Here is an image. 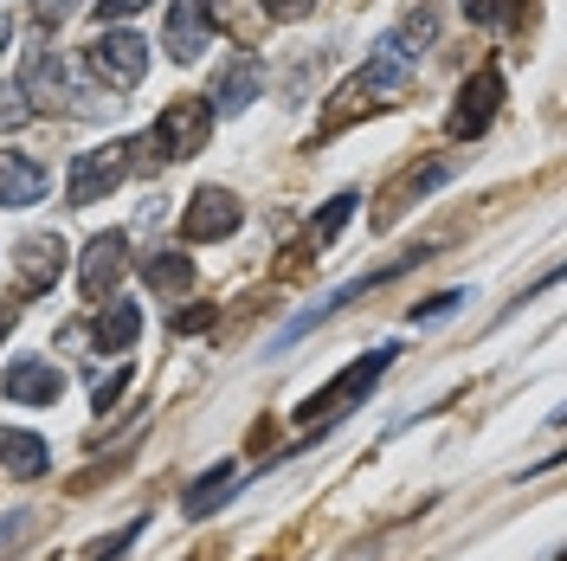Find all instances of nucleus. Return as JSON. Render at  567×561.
<instances>
[{"instance_id": "1", "label": "nucleus", "mask_w": 567, "mask_h": 561, "mask_svg": "<svg viewBox=\"0 0 567 561\" xmlns=\"http://www.w3.org/2000/svg\"><path fill=\"white\" fill-rule=\"evenodd\" d=\"M213 136V110L207 98H175V104L155 116V130L142 142H130V155H136V169H155V162H187V155H200Z\"/></svg>"}, {"instance_id": "2", "label": "nucleus", "mask_w": 567, "mask_h": 561, "mask_svg": "<svg viewBox=\"0 0 567 561\" xmlns=\"http://www.w3.org/2000/svg\"><path fill=\"white\" fill-rule=\"evenodd\" d=\"M388 368H393V349H374V355H361V361H349L336 381L317 387V394L297 407V420H310V426H317V420H342L349 407H361V400L381 387V375H388Z\"/></svg>"}, {"instance_id": "3", "label": "nucleus", "mask_w": 567, "mask_h": 561, "mask_svg": "<svg viewBox=\"0 0 567 561\" xmlns=\"http://www.w3.org/2000/svg\"><path fill=\"white\" fill-rule=\"evenodd\" d=\"M130 175H136V155H130V142L84 149V155L71 162V175H65V194H71V207H97V201H110V187H123Z\"/></svg>"}, {"instance_id": "4", "label": "nucleus", "mask_w": 567, "mask_h": 561, "mask_svg": "<svg viewBox=\"0 0 567 561\" xmlns=\"http://www.w3.org/2000/svg\"><path fill=\"white\" fill-rule=\"evenodd\" d=\"M503 110V71L484 65V71H471L458 84V104H452V116H445V136L452 142H477L484 130H491V116Z\"/></svg>"}, {"instance_id": "5", "label": "nucleus", "mask_w": 567, "mask_h": 561, "mask_svg": "<svg viewBox=\"0 0 567 561\" xmlns=\"http://www.w3.org/2000/svg\"><path fill=\"white\" fill-rule=\"evenodd\" d=\"M91 71L104 78L110 91H136L142 71H148V39H142V33H123V27L97 33V45H91Z\"/></svg>"}, {"instance_id": "6", "label": "nucleus", "mask_w": 567, "mask_h": 561, "mask_svg": "<svg viewBox=\"0 0 567 561\" xmlns=\"http://www.w3.org/2000/svg\"><path fill=\"white\" fill-rule=\"evenodd\" d=\"M246 226V207L226 194V187H200L187 213H181V239H194V246H207V239H233Z\"/></svg>"}, {"instance_id": "7", "label": "nucleus", "mask_w": 567, "mask_h": 561, "mask_svg": "<svg viewBox=\"0 0 567 561\" xmlns=\"http://www.w3.org/2000/svg\"><path fill=\"white\" fill-rule=\"evenodd\" d=\"M20 98L33 110H71V71H65V59L52 52V45H33L27 52V71H20Z\"/></svg>"}, {"instance_id": "8", "label": "nucleus", "mask_w": 567, "mask_h": 561, "mask_svg": "<svg viewBox=\"0 0 567 561\" xmlns=\"http://www.w3.org/2000/svg\"><path fill=\"white\" fill-rule=\"evenodd\" d=\"M162 45L175 65H194L213 45V0H175L168 7V27H162Z\"/></svg>"}, {"instance_id": "9", "label": "nucleus", "mask_w": 567, "mask_h": 561, "mask_svg": "<svg viewBox=\"0 0 567 561\" xmlns=\"http://www.w3.org/2000/svg\"><path fill=\"white\" fill-rule=\"evenodd\" d=\"M0 394H7L13 407H52V400L65 394V375H59L45 355H20V361H7V375H0Z\"/></svg>"}, {"instance_id": "10", "label": "nucleus", "mask_w": 567, "mask_h": 561, "mask_svg": "<svg viewBox=\"0 0 567 561\" xmlns=\"http://www.w3.org/2000/svg\"><path fill=\"white\" fill-rule=\"evenodd\" d=\"M123 265H130V239L123 233H97L91 246H84V265H78V290L91 297V304H104L116 278H123Z\"/></svg>"}, {"instance_id": "11", "label": "nucleus", "mask_w": 567, "mask_h": 561, "mask_svg": "<svg viewBox=\"0 0 567 561\" xmlns=\"http://www.w3.org/2000/svg\"><path fill=\"white\" fill-rule=\"evenodd\" d=\"M65 239L59 233H33L27 246L13 252V265H20V297H45L52 284H59V272H65Z\"/></svg>"}, {"instance_id": "12", "label": "nucleus", "mask_w": 567, "mask_h": 561, "mask_svg": "<svg viewBox=\"0 0 567 561\" xmlns=\"http://www.w3.org/2000/svg\"><path fill=\"white\" fill-rule=\"evenodd\" d=\"M258 91H265V65H258V59H233V65L219 71V84H213L207 110H213V116H239V110H246Z\"/></svg>"}, {"instance_id": "13", "label": "nucleus", "mask_w": 567, "mask_h": 561, "mask_svg": "<svg viewBox=\"0 0 567 561\" xmlns=\"http://www.w3.org/2000/svg\"><path fill=\"white\" fill-rule=\"evenodd\" d=\"M142 336V310L130 304V297H110L104 310H97V323H91V343L104 355H130Z\"/></svg>"}, {"instance_id": "14", "label": "nucleus", "mask_w": 567, "mask_h": 561, "mask_svg": "<svg viewBox=\"0 0 567 561\" xmlns=\"http://www.w3.org/2000/svg\"><path fill=\"white\" fill-rule=\"evenodd\" d=\"M45 201V169L33 155H0V207H39Z\"/></svg>"}, {"instance_id": "15", "label": "nucleus", "mask_w": 567, "mask_h": 561, "mask_svg": "<svg viewBox=\"0 0 567 561\" xmlns=\"http://www.w3.org/2000/svg\"><path fill=\"white\" fill-rule=\"evenodd\" d=\"M233 484H239V465H233V458H219L213 471H200V478L181 491V517H213V510L233 497Z\"/></svg>"}, {"instance_id": "16", "label": "nucleus", "mask_w": 567, "mask_h": 561, "mask_svg": "<svg viewBox=\"0 0 567 561\" xmlns=\"http://www.w3.org/2000/svg\"><path fill=\"white\" fill-rule=\"evenodd\" d=\"M452 175H458V162H425V169H413L406 181H393V187H388V207H381V226H393V220H400V213L413 207L420 194H432V187H445Z\"/></svg>"}, {"instance_id": "17", "label": "nucleus", "mask_w": 567, "mask_h": 561, "mask_svg": "<svg viewBox=\"0 0 567 561\" xmlns=\"http://www.w3.org/2000/svg\"><path fill=\"white\" fill-rule=\"evenodd\" d=\"M0 465H7V478L33 484V478H45L52 452H45V439H39V432H7V426H0Z\"/></svg>"}, {"instance_id": "18", "label": "nucleus", "mask_w": 567, "mask_h": 561, "mask_svg": "<svg viewBox=\"0 0 567 561\" xmlns=\"http://www.w3.org/2000/svg\"><path fill=\"white\" fill-rule=\"evenodd\" d=\"M142 278H148V290H162V297H181V290L194 284V258H181V252H148V258H142Z\"/></svg>"}, {"instance_id": "19", "label": "nucleus", "mask_w": 567, "mask_h": 561, "mask_svg": "<svg viewBox=\"0 0 567 561\" xmlns=\"http://www.w3.org/2000/svg\"><path fill=\"white\" fill-rule=\"evenodd\" d=\"M354 201H361V194H336V201H329V207H322L317 220H310V252L336 246V233H342V226L354 220Z\"/></svg>"}, {"instance_id": "20", "label": "nucleus", "mask_w": 567, "mask_h": 561, "mask_svg": "<svg viewBox=\"0 0 567 561\" xmlns=\"http://www.w3.org/2000/svg\"><path fill=\"white\" fill-rule=\"evenodd\" d=\"M464 304H471V290H439V297H425V304H413V329H432V323L458 316Z\"/></svg>"}, {"instance_id": "21", "label": "nucleus", "mask_w": 567, "mask_h": 561, "mask_svg": "<svg viewBox=\"0 0 567 561\" xmlns=\"http://www.w3.org/2000/svg\"><path fill=\"white\" fill-rule=\"evenodd\" d=\"M33 123V104L20 98V84H0V130H27Z\"/></svg>"}, {"instance_id": "22", "label": "nucleus", "mask_w": 567, "mask_h": 561, "mask_svg": "<svg viewBox=\"0 0 567 561\" xmlns=\"http://www.w3.org/2000/svg\"><path fill=\"white\" fill-rule=\"evenodd\" d=\"M142 529H148V517H136V523L123 529V536H110V542H97V549H91L84 561H123L130 549H136V536H142Z\"/></svg>"}, {"instance_id": "23", "label": "nucleus", "mask_w": 567, "mask_h": 561, "mask_svg": "<svg viewBox=\"0 0 567 561\" xmlns=\"http://www.w3.org/2000/svg\"><path fill=\"white\" fill-rule=\"evenodd\" d=\"M258 7H265L271 20H310V13H317V0H258Z\"/></svg>"}, {"instance_id": "24", "label": "nucleus", "mask_w": 567, "mask_h": 561, "mask_svg": "<svg viewBox=\"0 0 567 561\" xmlns=\"http://www.w3.org/2000/svg\"><path fill=\"white\" fill-rule=\"evenodd\" d=\"M123 387H130V368H116L110 381H97V414H110V407L123 400Z\"/></svg>"}, {"instance_id": "25", "label": "nucleus", "mask_w": 567, "mask_h": 561, "mask_svg": "<svg viewBox=\"0 0 567 561\" xmlns=\"http://www.w3.org/2000/svg\"><path fill=\"white\" fill-rule=\"evenodd\" d=\"M142 7H148V0H97V20H130V13H142Z\"/></svg>"}, {"instance_id": "26", "label": "nucleus", "mask_w": 567, "mask_h": 561, "mask_svg": "<svg viewBox=\"0 0 567 561\" xmlns=\"http://www.w3.org/2000/svg\"><path fill=\"white\" fill-rule=\"evenodd\" d=\"M464 13H471L477 27H491V20H503V0H464Z\"/></svg>"}, {"instance_id": "27", "label": "nucleus", "mask_w": 567, "mask_h": 561, "mask_svg": "<svg viewBox=\"0 0 567 561\" xmlns=\"http://www.w3.org/2000/svg\"><path fill=\"white\" fill-rule=\"evenodd\" d=\"M207 323H213V304H200V310H181V316H175L181 336H194V329H207Z\"/></svg>"}, {"instance_id": "28", "label": "nucleus", "mask_w": 567, "mask_h": 561, "mask_svg": "<svg viewBox=\"0 0 567 561\" xmlns=\"http://www.w3.org/2000/svg\"><path fill=\"white\" fill-rule=\"evenodd\" d=\"M71 7H78V0H45V7H39V20H45V27H52V20H65Z\"/></svg>"}, {"instance_id": "29", "label": "nucleus", "mask_w": 567, "mask_h": 561, "mask_svg": "<svg viewBox=\"0 0 567 561\" xmlns=\"http://www.w3.org/2000/svg\"><path fill=\"white\" fill-rule=\"evenodd\" d=\"M13 316H20V310H13V304H0V336H7V329H13Z\"/></svg>"}, {"instance_id": "30", "label": "nucleus", "mask_w": 567, "mask_h": 561, "mask_svg": "<svg viewBox=\"0 0 567 561\" xmlns=\"http://www.w3.org/2000/svg\"><path fill=\"white\" fill-rule=\"evenodd\" d=\"M7 39H13V27H7V20H0V52H7Z\"/></svg>"}]
</instances>
